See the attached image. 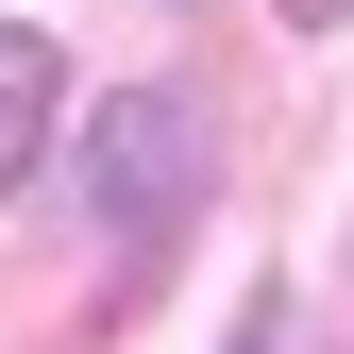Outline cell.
I'll use <instances>...</instances> for the list:
<instances>
[{"instance_id":"obj_1","label":"cell","mask_w":354,"mask_h":354,"mask_svg":"<svg viewBox=\"0 0 354 354\" xmlns=\"http://www.w3.org/2000/svg\"><path fill=\"white\" fill-rule=\"evenodd\" d=\"M84 186H102L118 236H169V219L203 203V102L186 84H136V102H102V136H84Z\"/></svg>"},{"instance_id":"obj_2","label":"cell","mask_w":354,"mask_h":354,"mask_svg":"<svg viewBox=\"0 0 354 354\" xmlns=\"http://www.w3.org/2000/svg\"><path fill=\"white\" fill-rule=\"evenodd\" d=\"M51 102H68V51H51V34H17V17H0V203H17V169L51 152Z\"/></svg>"},{"instance_id":"obj_3","label":"cell","mask_w":354,"mask_h":354,"mask_svg":"<svg viewBox=\"0 0 354 354\" xmlns=\"http://www.w3.org/2000/svg\"><path fill=\"white\" fill-rule=\"evenodd\" d=\"M219 354H287V321H236V337H219Z\"/></svg>"},{"instance_id":"obj_4","label":"cell","mask_w":354,"mask_h":354,"mask_svg":"<svg viewBox=\"0 0 354 354\" xmlns=\"http://www.w3.org/2000/svg\"><path fill=\"white\" fill-rule=\"evenodd\" d=\"M287 17H354V0H287Z\"/></svg>"}]
</instances>
